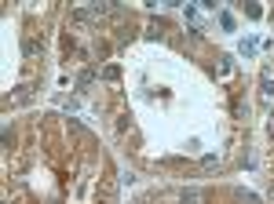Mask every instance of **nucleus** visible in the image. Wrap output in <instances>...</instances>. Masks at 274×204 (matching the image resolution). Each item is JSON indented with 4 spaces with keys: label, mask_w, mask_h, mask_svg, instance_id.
I'll use <instances>...</instances> for the list:
<instances>
[{
    "label": "nucleus",
    "mask_w": 274,
    "mask_h": 204,
    "mask_svg": "<svg viewBox=\"0 0 274 204\" xmlns=\"http://www.w3.org/2000/svg\"><path fill=\"white\" fill-rule=\"evenodd\" d=\"M260 88H263V99H274V77H271V73H263V77H260Z\"/></svg>",
    "instance_id": "f257e3e1"
},
{
    "label": "nucleus",
    "mask_w": 274,
    "mask_h": 204,
    "mask_svg": "<svg viewBox=\"0 0 274 204\" xmlns=\"http://www.w3.org/2000/svg\"><path fill=\"white\" fill-rule=\"evenodd\" d=\"M197 201H201L197 190H183V193H179V204H197Z\"/></svg>",
    "instance_id": "f03ea898"
}]
</instances>
